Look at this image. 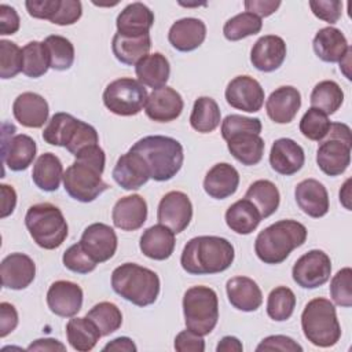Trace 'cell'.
<instances>
[{
	"label": "cell",
	"instance_id": "22",
	"mask_svg": "<svg viewBox=\"0 0 352 352\" xmlns=\"http://www.w3.org/2000/svg\"><path fill=\"white\" fill-rule=\"evenodd\" d=\"M304 162V150L293 139L280 138L272 143L270 151V165L276 173L292 176L302 168Z\"/></svg>",
	"mask_w": 352,
	"mask_h": 352
},
{
	"label": "cell",
	"instance_id": "26",
	"mask_svg": "<svg viewBox=\"0 0 352 352\" xmlns=\"http://www.w3.org/2000/svg\"><path fill=\"white\" fill-rule=\"evenodd\" d=\"M153 23V11L146 4L139 1L128 4L116 19L117 33L125 37H139L148 34Z\"/></svg>",
	"mask_w": 352,
	"mask_h": 352
},
{
	"label": "cell",
	"instance_id": "44",
	"mask_svg": "<svg viewBox=\"0 0 352 352\" xmlns=\"http://www.w3.org/2000/svg\"><path fill=\"white\" fill-rule=\"evenodd\" d=\"M263 28L261 18L252 12H241L230 18L223 26V34L228 41H238L257 34Z\"/></svg>",
	"mask_w": 352,
	"mask_h": 352
},
{
	"label": "cell",
	"instance_id": "56",
	"mask_svg": "<svg viewBox=\"0 0 352 352\" xmlns=\"http://www.w3.org/2000/svg\"><path fill=\"white\" fill-rule=\"evenodd\" d=\"M173 346L177 352H204L205 340L202 336L187 329L176 336Z\"/></svg>",
	"mask_w": 352,
	"mask_h": 352
},
{
	"label": "cell",
	"instance_id": "47",
	"mask_svg": "<svg viewBox=\"0 0 352 352\" xmlns=\"http://www.w3.org/2000/svg\"><path fill=\"white\" fill-rule=\"evenodd\" d=\"M330 125L331 121L326 113L319 109L309 107L300 121V132L309 140L322 142L327 136Z\"/></svg>",
	"mask_w": 352,
	"mask_h": 352
},
{
	"label": "cell",
	"instance_id": "29",
	"mask_svg": "<svg viewBox=\"0 0 352 352\" xmlns=\"http://www.w3.org/2000/svg\"><path fill=\"white\" fill-rule=\"evenodd\" d=\"M239 186V173L238 170L227 164L219 162L213 165L204 179L205 192L214 199H226L235 194Z\"/></svg>",
	"mask_w": 352,
	"mask_h": 352
},
{
	"label": "cell",
	"instance_id": "54",
	"mask_svg": "<svg viewBox=\"0 0 352 352\" xmlns=\"http://www.w3.org/2000/svg\"><path fill=\"white\" fill-rule=\"evenodd\" d=\"M257 352L261 351H282V352H301L302 346L297 344L293 338L287 336H268L261 340V342L256 346Z\"/></svg>",
	"mask_w": 352,
	"mask_h": 352
},
{
	"label": "cell",
	"instance_id": "48",
	"mask_svg": "<svg viewBox=\"0 0 352 352\" xmlns=\"http://www.w3.org/2000/svg\"><path fill=\"white\" fill-rule=\"evenodd\" d=\"M23 69V51L15 43L0 40V77L12 78Z\"/></svg>",
	"mask_w": 352,
	"mask_h": 352
},
{
	"label": "cell",
	"instance_id": "9",
	"mask_svg": "<svg viewBox=\"0 0 352 352\" xmlns=\"http://www.w3.org/2000/svg\"><path fill=\"white\" fill-rule=\"evenodd\" d=\"M148 94L144 85L135 78L121 77L110 84L103 91V104L113 114L121 117L136 116L146 106Z\"/></svg>",
	"mask_w": 352,
	"mask_h": 352
},
{
	"label": "cell",
	"instance_id": "60",
	"mask_svg": "<svg viewBox=\"0 0 352 352\" xmlns=\"http://www.w3.org/2000/svg\"><path fill=\"white\" fill-rule=\"evenodd\" d=\"M0 192H1V219L10 216L16 205V192L12 186L8 184H1L0 186Z\"/></svg>",
	"mask_w": 352,
	"mask_h": 352
},
{
	"label": "cell",
	"instance_id": "41",
	"mask_svg": "<svg viewBox=\"0 0 352 352\" xmlns=\"http://www.w3.org/2000/svg\"><path fill=\"white\" fill-rule=\"evenodd\" d=\"M309 102L311 107L319 109L329 116L336 113L341 107L344 102V92L336 81L323 80L314 87Z\"/></svg>",
	"mask_w": 352,
	"mask_h": 352
},
{
	"label": "cell",
	"instance_id": "4",
	"mask_svg": "<svg viewBox=\"0 0 352 352\" xmlns=\"http://www.w3.org/2000/svg\"><path fill=\"white\" fill-rule=\"evenodd\" d=\"M111 287L124 300L138 307H147L157 301L161 283L153 270L135 263H124L114 268Z\"/></svg>",
	"mask_w": 352,
	"mask_h": 352
},
{
	"label": "cell",
	"instance_id": "63",
	"mask_svg": "<svg viewBox=\"0 0 352 352\" xmlns=\"http://www.w3.org/2000/svg\"><path fill=\"white\" fill-rule=\"evenodd\" d=\"M242 349H243L242 342L234 336L223 337L216 346L217 352H242Z\"/></svg>",
	"mask_w": 352,
	"mask_h": 352
},
{
	"label": "cell",
	"instance_id": "57",
	"mask_svg": "<svg viewBox=\"0 0 352 352\" xmlns=\"http://www.w3.org/2000/svg\"><path fill=\"white\" fill-rule=\"evenodd\" d=\"M19 15L11 6L0 4V34H14L19 30Z\"/></svg>",
	"mask_w": 352,
	"mask_h": 352
},
{
	"label": "cell",
	"instance_id": "12",
	"mask_svg": "<svg viewBox=\"0 0 352 352\" xmlns=\"http://www.w3.org/2000/svg\"><path fill=\"white\" fill-rule=\"evenodd\" d=\"M192 219V204L182 191L166 192L157 209V220L175 234L183 232Z\"/></svg>",
	"mask_w": 352,
	"mask_h": 352
},
{
	"label": "cell",
	"instance_id": "37",
	"mask_svg": "<svg viewBox=\"0 0 352 352\" xmlns=\"http://www.w3.org/2000/svg\"><path fill=\"white\" fill-rule=\"evenodd\" d=\"M66 337L73 349L80 352H88L94 349L102 334L96 324L87 316H73L66 324Z\"/></svg>",
	"mask_w": 352,
	"mask_h": 352
},
{
	"label": "cell",
	"instance_id": "14",
	"mask_svg": "<svg viewBox=\"0 0 352 352\" xmlns=\"http://www.w3.org/2000/svg\"><path fill=\"white\" fill-rule=\"evenodd\" d=\"M224 95L231 107L246 113H257L264 104V89L250 76L234 77L228 82Z\"/></svg>",
	"mask_w": 352,
	"mask_h": 352
},
{
	"label": "cell",
	"instance_id": "16",
	"mask_svg": "<svg viewBox=\"0 0 352 352\" xmlns=\"http://www.w3.org/2000/svg\"><path fill=\"white\" fill-rule=\"evenodd\" d=\"M82 289L70 280H56L47 292L50 311L62 318H73L82 307Z\"/></svg>",
	"mask_w": 352,
	"mask_h": 352
},
{
	"label": "cell",
	"instance_id": "31",
	"mask_svg": "<svg viewBox=\"0 0 352 352\" xmlns=\"http://www.w3.org/2000/svg\"><path fill=\"white\" fill-rule=\"evenodd\" d=\"M312 47L316 56L327 63L341 62L349 50L344 33L333 26L319 29L314 37Z\"/></svg>",
	"mask_w": 352,
	"mask_h": 352
},
{
	"label": "cell",
	"instance_id": "34",
	"mask_svg": "<svg viewBox=\"0 0 352 352\" xmlns=\"http://www.w3.org/2000/svg\"><path fill=\"white\" fill-rule=\"evenodd\" d=\"M63 173L65 172L60 160L52 153H44L36 160L33 165L32 179L40 190L52 192L59 188Z\"/></svg>",
	"mask_w": 352,
	"mask_h": 352
},
{
	"label": "cell",
	"instance_id": "55",
	"mask_svg": "<svg viewBox=\"0 0 352 352\" xmlns=\"http://www.w3.org/2000/svg\"><path fill=\"white\" fill-rule=\"evenodd\" d=\"M60 6V0H28L25 7L30 16L37 19H51L55 16Z\"/></svg>",
	"mask_w": 352,
	"mask_h": 352
},
{
	"label": "cell",
	"instance_id": "64",
	"mask_svg": "<svg viewBox=\"0 0 352 352\" xmlns=\"http://www.w3.org/2000/svg\"><path fill=\"white\" fill-rule=\"evenodd\" d=\"M349 184H351V179H348L342 188L340 190V202L345 206V209L351 210V205H349V201H351V194H349Z\"/></svg>",
	"mask_w": 352,
	"mask_h": 352
},
{
	"label": "cell",
	"instance_id": "50",
	"mask_svg": "<svg viewBox=\"0 0 352 352\" xmlns=\"http://www.w3.org/2000/svg\"><path fill=\"white\" fill-rule=\"evenodd\" d=\"M261 121L258 118L245 117L241 114H230L221 122V136L224 140H228L231 136L242 132H253L260 135Z\"/></svg>",
	"mask_w": 352,
	"mask_h": 352
},
{
	"label": "cell",
	"instance_id": "15",
	"mask_svg": "<svg viewBox=\"0 0 352 352\" xmlns=\"http://www.w3.org/2000/svg\"><path fill=\"white\" fill-rule=\"evenodd\" d=\"M82 249L96 263H104L110 260L118 245L116 231L104 223L89 224L80 239Z\"/></svg>",
	"mask_w": 352,
	"mask_h": 352
},
{
	"label": "cell",
	"instance_id": "46",
	"mask_svg": "<svg viewBox=\"0 0 352 352\" xmlns=\"http://www.w3.org/2000/svg\"><path fill=\"white\" fill-rule=\"evenodd\" d=\"M296 308V296L292 289L278 286L268 294L267 314L275 322L287 320Z\"/></svg>",
	"mask_w": 352,
	"mask_h": 352
},
{
	"label": "cell",
	"instance_id": "35",
	"mask_svg": "<svg viewBox=\"0 0 352 352\" xmlns=\"http://www.w3.org/2000/svg\"><path fill=\"white\" fill-rule=\"evenodd\" d=\"M261 221L257 208L246 198L234 202L226 212V223L231 231L239 235L253 232Z\"/></svg>",
	"mask_w": 352,
	"mask_h": 352
},
{
	"label": "cell",
	"instance_id": "3",
	"mask_svg": "<svg viewBox=\"0 0 352 352\" xmlns=\"http://www.w3.org/2000/svg\"><path fill=\"white\" fill-rule=\"evenodd\" d=\"M138 153L150 170V179L168 182L182 169L184 161L183 146L173 138L153 135L139 139L131 148Z\"/></svg>",
	"mask_w": 352,
	"mask_h": 352
},
{
	"label": "cell",
	"instance_id": "2",
	"mask_svg": "<svg viewBox=\"0 0 352 352\" xmlns=\"http://www.w3.org/2000/svg\"><path fill=\"white\" fill-rule=\"evenodd\" d=\"M307 228L297 220H279L258 232L254 241L256 256L265 264H280L289 254L304 245Z\"/></svg>",
	"mask_w": 352,
	"mask_h": 352
},
{
	"label": "cell",
	"instance_id": "59",
	"mask_svg": "<svg viewBox=\"0 0 352 352\" xmlns=\"http://www.w3.org/2000/svg\"><path fill=\"white\" fill-rule=\"evenodd\" d=\"M243 4L248 12H252L258 18H263L274 14L280 7L282 3L279 0H246Z\"/></svg>",
	"mask_w": 352,
	"mask_h": 352
},
{
	"label": "cell",
	"instance_id": "39",
	"mask_svg": "<svg viewBox=\"0 0 352 352\" xmlns=\"http://www.w3.org/2000/svg\"><path fill=\"white\" fill-rule=\"evenodd\" d=\"M80 121L81 120H77L69 113H55L43 131L44 142L66 148V146L73 139Z\"/></svg>",
	"mask_w": 352,
	"mask_h": 352
},
{
	"label": "cell",
	"instance_id": "7",
	"mask_svg": "<svg viewBox=\"0 0 352 352\" xmlns=\"http://www.w3.org/2000/svg\"><path fill=\"white\" fill-rule=\"evenodd\" d=\"M186 327L199 336L212 333L219 320V298L208 286H192L183 296Z\"/></svg>",
	"mask_w": 352,
	"mask_h": 352
},
{
	"label": "cell",
	"instance_id": "20",
	"mask_svg": "<svg viewBox=\"0 0 352 352\" xmlns=\"http://www.w3.org/2000/svg\"><path fill=\"white\" fill-rule=\"evenodd\" d=\"M114 182L124 190H138L150 179V170L144 160L135 151L122 154L113 169Z\"/></svg>",
	"mask_w": 352,
	"mask_h": 352
},
{
	"label": "cell",
	"instance_id": "45",
	"mask_svg": "<svg viewBox=\"0 0 352 352\" xmlns=\"http://www.w3.org/2000/svg\"><path fill=\"white\" fill-rule=\"evenodd\" d=\"M23 69L22 73L30 78L44 76L50 69L47 48L43 41H29L23 48Z\"/></svg>",
	"mask_w": 352,
	"mask_h": 352
},
{
	"label": "cell",
	"instance_id": "10",
	"mask_svg": "<svg viewBox=\"0 0 352 352\" xmlns=\"http://www.w3.org/2000/svg\"><path fill=\"white\" fill-rule=\"evenodd\" d=\"M102 173L95 166L76 160L63 173V188L78 202H92L109 188L102 180Z\"/></svg>",
	"mask_w": 352,
	"mask_h": 352
},
{
	"label": "cell",
	"instance_id": "43",
	"mask_svg": "<svg viewBox=\"0 0 352 352\" xmlns=\"http://www.w3.org/2000/svg\"><path fill=\"white\" fill-rule=\"evenodd\" d=\"M99 329L102 337L117 331L122 324V314L120 308L109 301L95 304L85 315Z\"/></svg>",
	"mask_w": 352,
	"mask_h": 352
},
{
	"label": "cell",
	"instance_id": "1",
	"mask_svg": "<svg viewBox=\"0 0 352 352\" xmlns=\"http://www.w3.org/2000/svg\"><path fill=\"white\" fill-rule=\"evenodd\" d=\"M232 243L221 236L201 235L191 238L180 256L182 268L190 275H212L228 270L234 261Z\"/></svg>",
	"mask_w": 352,
	"mask_h": 352
},
{
	"label": "cell",
	"instance_id": "61",
	"mask_svg": "<svg viewBox=\"0 0 352 352\" xmlns=\"http://www.w3.org/2000/svg\"><path fill=\"white\" fill-rule=\"evenodd\" d=\"M66 346L55 340V338H38L36 341H33L29 346L28 351H65Z\"/></svg>",
	"mask_w": 352,
	"mask_h": 352
},
{
	"label": "cell",
	"instance_id": "8",
	"mask_svg": "<svg viewBox=\"0 0 352 352\" xmlns=\"http://www.w3.org/2000/svg\"><path fill=\"white\" fill-rule=\"evenodd\" d=\"M316 150V164L327 176H338L351 164V128L342 122H331L330 131Z\"/></svg>",
	"mask_w": 352,
	"mask_h": 352
},
{
	"label": "cell",
	"instance_id": "24",
	"mask_svg": "<svg viewBox=\"0 0 352 352\" xmlns=\"http://www.w3.org/2000/svg\"><path fill=\"white\" fill-rule=\"evenodd\" d=\"M12 114L22 126L41 128L48 120L50 107L41 95L36 92H23L14 100Z\"/></svg>",
	"mask_w": 352,
	"mask_h": 352
},
{
	"label": "cell",
	"instance_id": "32",
	"mask_svg": "<svg viewBox=\"0 0 352 352\" xmlns=\"http://www.w3.org/2000/svg\"><path fill=\"white\" fill-rule=\"evenodd\" d=\"M135 73L143 85L150 87L154 91L166 85L170 74V65L165 55L154 52L146 55L135 65Z\"/></svg>",
	"mask_w": 352,
	"mask_h": 352
},
{
	"label": "cell",
	"instance_id": "13",
	"mask_svg": "<svg viewBox=\"0 0 352 352\" xmlns=\"http://www.w3.org/2000/svg\"><path fill=\"white\" fill-rule=\"evenodd\" d=\"M15 126L12 125L10 132L6 131L3 125V143H1V157L3 162L8 169L14 172H21L28 169L37 153L36 142L25 133L14 135Z\"/></svg>",
	"mask_w": 352,
	"mask_h": 352
},
{
	"label": "cell",
	"instance_id": "49",
	"mask_svg": "<svg viewBox=\"0 0 352 352\" xmlns=\"http://www.w3.org/2000/svg\"><path fill=\"white\" fill-rule=\"evenodd\" d=\"M330 296L338 307L349 308L352 305V270L341 268L330 282Z\"/></svg>",
	"mask_w": 352,
	"mask_h": 352
},
{
	"label": "cell",
	"instance_id": "17",
	"mask_svg": "<svg viewBox=\"0 0 352 352\" xmlns=\"http://www.w3.org/2000/svg\"><path fill=\"white\" fill-rule=\"evenodd\" d=\"M1 285L6 289H26L36 276V264L25 253H11L0 264Z\"/></svg>",
	"mask_w": 352,
	"mask_h": 352
},
{
	"label": "cell",
	"instance_id": "21",
	"mask_svg": "<svg viewBox=\"0 0 352 352\" xmlns=\"http://www.w3.org/2000/svg\"><path fill=\"white\" fill-rule=\"evenodd\" d=\"M301 107V94L292 85H283L271 92L265 100L268 117L276 124H289Z\"/></svg>",
	"mask_w": 352,
	"mask_h": 352
},
{
	"label": "cell",
	"instance_id": "40",
	"mask_svg": "<svg viewBox=\"0 0 352 352\" xmlns=\"http://www.w3.org/2000/svg\"><path fill=\"white\" fill-rule=\"evenodd\" d=\"M221 121V113L217 102L209 96H199L195 99L190 116L192 129L199 133L213 132Z\"/></svg>",
	"mask_w": 352,
	"mask_h": 352
},
{
	"label": "cell",
	"instance_id": "30",
	"mask_svg": "<svg viewBox=\"0 0 352 352\" xmlns=\"http://www.w3.org/2000/svg\"><path fill=\"white\" fill-rule=\"evenodd\" d=\"M175 232L162 224H155L146 228L140 236V252L153 260H166L175 250Z\"/></svg>",
	"mask_w": 352,
	"mask_h": 352
},
{
	"label": "cell",
	"instance_id": "19",
	"mask_svg": "<svg viewBox=\"0 0 352 352\" xmlns=\"http://www.w3.org/2000/svg\"><path fill=\"white\" fill-rule=\"evenodd\" d=\"M286 43L282 37L267 34L260 37L252 47L250 62L264 73H271L282 66L286 58Z\"/></svg>",
	"mask_w": 352,
	"mask_h": 352
},
{
	"label": "cell",
	"instance_id": "38",
	"mask_svg": "<svg viewBox=\"0 0 352 352\" xmlns=\"http://www.w3.org/2000/svg\"><path fill=\"white\" fill-rule=\"evenodd\" d=\"M245 198L249 199L257 208V210L261 214V219L274 214L280 202V194L278 187L272 182L263 179L256 180L249 186Z\"/></svg>",
	"mask_w": 352,
	"mask_h": 352
},
{
	"label": "cell",
	"instance_id": "6",
	"mask_svg": "<svg viewBox=\"0 0 352 352\" xmlns=\"http://www.w3.org/2000/svg\"><path fill=\"white\" fill-rule=\"evenodd\" d=\"M25 226L36 245L47 250L59 248L69 234L62 210L50 202L32 205L25 214Z\"/></svg>",
	"mask_w": 352,
	"mask_h": 352
},
{
	"label": "cell",
	"instance_id": "11",
	"mask_svg": "<svg viewBox=\"0 0 352 352\" xmlns=\"http://www.w3.org/2000/svg\"><path fill=\"white\" fill-rule=\"evenodd\" d=\"M331 260L319 249L304 253L293 265V280L302 289H316L330 279Z\"/></svg>",
	"mask_w": 352,
	"mask_h": 352
},
{
	"label": "cell",
	"instance_id": "62",
	"mask_svg": "<svg viewBox=\"0 0 352 352\" xmlns=\"http://www.w3.org/2000/svg\"><path fill=\"white\" fill-rule=\"evenodd\" d=\"M136 345L129 337H117L113 341L107 342L103 346V351H124V352H136Z\"/></svg>",
	"mask_w": 352,
	"mask_h": 352
},
{
	"label": "cell",
	"instance_id": "18",
	"mask_svg": "<svg viewBox=\"0 0 352 352\" xmlns=\"http://www.w3.org/2000/svg\"><path fill=\"white\" fill-rule=\"evenodd\" d=\"M184 107L182 95L172 87L154 89L146 102V116L157 122H169L176 120Z\"/></svg>",
	"mask_w": 352,
	"mask_h": 352
},
{
	"label": "cell",
	"instance_id": "42",
	"mask_svg": "<svg viewBox=\"0 0 352 352\" xmlns=\"http://www.w3.org/2000/svg\"><path fill=\"white\" fill-rule=\"evenodd\" d=\"M44 45L47 48L50 67L58 72L69 70L74 62V47L63 36L51 34L44 38Z\"/></svg>",
	"mask_w": 352,
	"mask_h": 352
},
{
	"label": "cell",
	"instance_id": "58",
	"mask_svg": "<svg viewBox=\"0 0 352 352\" xmlns=\"http://www.w3.org/2000/svg\"><path fill=\"white\" fill-rule=\"evenodd\" d=\"M18 326V312L10 302L0 304V337H7Z\"/></svg>",
	"mask_w": 352,
	"mask_h": 352
},
{
	"label": "cell",
	"instance_id": "51",
	"mask_svg": "<svg viewBox=\"0 0 352 352\" xmlns=\"http://www.w3.org/2000/svg\"><path fill=\"white\" fill-rule=\"evenodd\" d=\"M63 265L76 274H88L96 268V263L87 254L81 243L77 242L67 248L62 257Z\"/></svg>",
	"mask_w": 352,
	"mask_h": 352
},
{
	"label": "cell",
	"instance_id": "5",
	"mask_svg": "<svg viewBox=\"0 0 352 352\" xmlns=\"http://www.w3.org/2000/svg\"><path fill=\"white\" fill-rule=\"evenodd\" d=\"M301 329L305 338L315 346L336 345L341 337V326L334 304L323 297L311 300L301 314Z\"/></svg>",
	"mask_w": 352,
	"mask_h": 352
},
{
	"label": "cell",
	"instance_id": "33",
	"mask_svg": "<svg viewBox=\"0 0 352 352\" xmlns=\"http://www.w3.org/2000/svg\"><path fill=\"white\" fill-rule=\"evenodd\" d=\"M227 142V148L231 155L242 165H257L264 154L265 143L263 138L253 132H242L231 136Z\"/></svg>",
	"mask_w": 352,
	"mask_h": 352
},
{
	"label": "cell",
	"instance_id": "36",
	"mask_svg": "<svg viewBox=\"0 0 352 352\" xmlns=\"http://www.w3.org/2000/svg\"><path fill=\"white\" fill-rule=\"evenodd\" d=\"M150 48V34H143L139 37H125L116 33L111 40V50L116 59L128 66L136 65L140 59L148 55Z\"/></svg>",
	"mask_w": 352,
	"mask_h": 352
},
{
	"label": "cell",
	"instance_id": "25",
	"mask_svg": "<svg viewBox=\"0 0 352 352\" xmlns=\"http://www.w3.org/2000/svg\"><path fill=\"white\" fill-rule=\"evenodd\" d=\"M113 224L122 231L139 230L147 220V204L139 194L120 198L111 212Z\"/></svg>",
	"mask_w": 352,
	"mask_h": 352
},
{
	"label": "cell",
	"instance_id": "53",
	"mask_svg": "<svg viewBox=\"0 0 352 352\" xmlns=\"http://www.w3.org/2000/svg\"><path fill=\"white\" fill-rule=\"evenodd\" d=\"M82 15V4L78 0H60V6L55 16L51 19L52 23L59 26H67L76 23Z\"/></svg>",
	"mask_w": 352,
	"mask_h": 352
},
{
	"label": "cell",
	"instance_id": "27",
	"mask_svg": "<svg viewBox=\"0 0 352 352\" xmlns=\"http://www.w3.org/2000/svg\"><path fill=\"white\" fill-rule=\"evenodd\" d=\"M206 37V25L198 18H182L176 21L169 32L168 40L170 45L180 52L197 50Z\"/></svg>",
	"mask_w": 352,
	"mask_h": 352
},
{
	"label": "cell",
	"instance_id": "28",
	"mask_svg": "<svg viewBox=\"0 0 352 352\" xmlns=\"http://www.w3.org/2000/svg\"><path fill=\"white\" fill-rule=\"evenodd\" d=\"M226 292L230 304L243 312L257 311L263 304V293L258 285L248 276H234L227 280Z\"/></svg>",
	"mask_w": 352,
	"mask_h": 352
},
{
	"label": "cell",
	"instance_id": "23",
	"mask_svg": "<svg viewBox=\"0 0 352 352\" xmlns=\"http://www.w3.org/2000/svg\"><path fill=\"white\" fill-rule=\"evenodd\" d=\"M294 198L298 208L309 217H323L330 208L326 187L316 179H305L294 188Z\"/></svg>",
	"mask_w": 352,
	"mask_h": 352
},
{
	"label": "cell",
	"instance_id": "52",
	"mask_svg": "<svg viewBox=\"0 0 352 352\" xmlns=\"http://www.w3.org/2000/svg\"><path fill=\"white\" fill-rule=\"evenodd\" d=\"M309 7L316 18L330 25L338 22L342 14V1L340 0H311Z\"/></svg>",
	"mask_w": 352,
	"mask_h": 352
}]
</instances>
